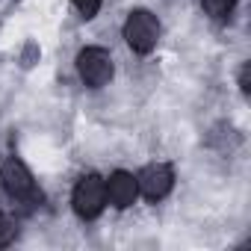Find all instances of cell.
<instances>
[{"label": "cell", "instance_id": "obj_1", "mask_svg": "<svg viewBox=\"0 0 251 251\" xmlns=\"http://www.w3.org/2000/svg\"><path fill=\"white\" fill-rule=\"evenodd\" d=\"M124 39H127V45L136 53H151L160 42V21L151 12L136 9V12H130L127 24H124Z\"/></svg>", "mask_w": 251, "mask_h": 251}, {"label": "cell", "instance_id": "obj_2", "mask_svg": "<svg viewBox=\"0 0 251 251\" xmlns=\"http://www.w3.org/2000/svg\"><path fill=\"white\" fill-rule=\"evenodd\" d=\"M77 71H80L86 86L100 89L112 80V56L103 48H86L77 56Z\"/></svg>", "mask_w": 251, "mask_h": 251}, {"label": "cell", "instance_id": "obj_3", "mask_svg": "<svg viewBox=\"0 0 251 251\" xmlns=\"http://www.w3.org/2000/svg\"><path fill=\"white\" fill-rule=\"evenodd\" d=\"M106 204V180L98 175H86L74 186V210L83 219H95Z\"/></svg>", "mask_w": 251, "mask_h": 251}, {"label": "cell", "instance_id": "obj_4", "mask_svg": "<svg viewBox=\"0 0 251 251\" xmlns=\"http://www.w3.org/2000/svg\"><path fill=\"white\" fill-rule=\"evenodd\" d=\"M3 186H6V192H9L12 198H18V201H36V198H39L30 169H27L21 160H15V157L6 160V166H3Z\"/></svg>", "mask_w": 251, "mask_h": 251}, {"label": "cell", "instance_id": "obj_5", "mask_svg": "<svg viewBox=\"0 0 251 251\" xmlns=\"http://www.w3.org/2000/svg\"><path fill=\"white\" fill-rule=\"evenodd\" d=\"M172 183H175V175H172V169L163 166V163H151V166H145V169L139 172V177H136L139 192H142L145 198H151V201L166 198V195L172 192Z\"/></svg>", "mask_w": 251, "mask_h": 251}, {"label": "cell", "instance_id": "obj_6", "mask_svg": "<svg viewBox=\"0 0 251 251\" xmlns=\"http://www.w3.org/2000/svg\"><path fill=\"white\" fill-rule=\"evenodd\" d=\"M139 195V186H136V177L127 175V172H115L109 175V183H106V198L112 201V207L124 210V207H130Z\"/></svg>", "mask_w": 251, "mask_h": 251}, {"label": "cell", "instance_id": "obj_7", "mask_svg": "<svg viewBox=\"0 0 251 251\" xmlns=\"http://www.w3.org/2000/svg\"><path fill=\"white\" fill-rule=\"evenodd\" d=\"M201 6L213 18H227L233 12V6H236V0H201Z\"/></svg>", "mask_w": 251, "mask_h": 251}, {"label": "cell", "instance_id": "obj_8", "mask_svg": "<svg viewBox=\"0 0 251 251\" xmlns=\"http://www.w3.org/2000/svg\"><path fill=\"white\" fill-rule=\"evenodd\" d=\"M15 233H18V225H15L6 213H0V248L9 245V242L15 239Z\"/></svg>", "mask_w": 251, "mask_h": 251}, {"label": "cell", "instance_id": "obj_9", "mask_svg": "<svg viewBox=\"0 0 251 251\" xmlns=\"http://www.w3.org/2000/svg\"><path fill=\"white\" fill-rule=\"evenodd\" d=\"M100 3H103V0H74V6L80 9L83 18H95L98 9H100Z\"/></svg>", "mask_w": 251, "mask_h": 251}]
</instances>
